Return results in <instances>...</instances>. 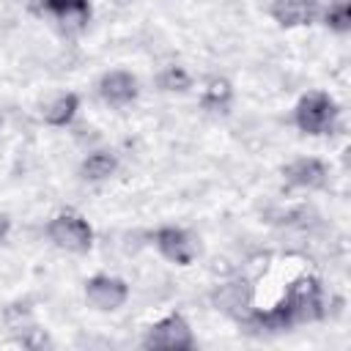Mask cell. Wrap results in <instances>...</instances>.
Wrapping results in <instances>:
<instances>
[{"instance_id":"cell-4","label":"cell","mask_w":351,"mask_h":351,"mask_svg":"<svg viewBox=\"0 0 351 351\" xmlns=\"http://www.w3.org/2000/svg\"><path fill=\"white\" fill-rule=\"evenodd\" d=\"M85 299L90 307H96L101 313H112L126 304L129 285H126V280L112 277V274H93L85 280Z\"/></svg>"},{"instance_id":"cell-11","label":"cell","mask_w":351,"mask_h":351,"mask_svg":"<svg viewBox=\"0 0 351 351\" xmlns=\"http://www.w3.org/2000/svg\"><path fill=\"white\" fill-rule=\"evenodd\" d=\"M230 99H233V85L225 77H211L200 93V104L211 112H228Z\"/></svg>"},{"instance_id":"cell-10","label":"cell","mask_w":351,"mask_h":351,"mask_svg":"<svg viewBox=\"0 0 351 351\" xmlns=\"http://www.w3.org/2000/svg\"><path fill=\"white\" fill-rule=\"evenodd\" d=\"M77 110H80V96L69 90V93H58V96L41 110V118H44V123H49V126H69V123L74 121Z\"/></svg>"},{"instance_id":"cell-16","label":"cell","mask_w":351,"mask_h":351,"mask_svg":"<svg viewBox=\"0 0 351 351\" xmlns=\"http://www.w3.org/2000/svg\"><path fill=\"white\" fill-rule=\"evenodd\" d=\"M0 126H3V118H0Z\"/></svg>"},{"instance_id":"cell-3","label":"cell","mask_w":351,"mask_h":351,"mask_svg":"<svg viewBox=\"0 0 351 351\" xmlns=\"http://www.w3.org/2000/svg\"><path fill=\"white\" fill-rule=\"evenodd\" d=\"M143 348H170V351H192L195 335L181 313H170L151 324L143 337Z\"/></svg>"},{"instance_id":"cell-14","label":"cell","mask_w":351,"mask_h":351,"mask_svg":"<svg viewBox=\"0 0 351 351\" xmlns=\"http://www.w3.org/2000/svg\"><path fill=\"white\" fill-rule=\"evenodd\" d=\"M156 85L162 90H167V93H184V90H189L192 77H189V71L184 66H165L159 71V77H156Z\"/></svg>"},{"instance_id":"cell-15","label":"cell","mask_w":351,"mask_h":351,"mask_svg":"<svg viewBox=\"0 0 351 351\" xmlns=\"http://www.w3.org/2000/svg\"><path fill=\"white\" fill-rule=\"evenodd\" d=\"M8 230H11V219L5 214H0V241L8 236Z\"/></svg>"},{"instance_id":"cell-7","label":"cell","mask_w":351,"mask_h":351,"mask_svg":"<svg viewBox=\"0 0 351 351\" xmlns=\"http://www.w3.org/2000/svg\"><path fill=\"white\" fill-rule=\"evenodd\" d=\"M321 0H274L269 14L280 27H304L318 16Z\"/></svg>"},{"instance_id":"cell-1","label":"cell","mask_w":351,"mask_h":351,"mask_svg":"<svg viewBox=\"0 0 351 351\" xmlns=\"http://www.w3.org/2000/svg\"><path fill=\"white\" fill-rule=\"evenodd\" d=\"M337 112L340 110H337V104H335V99L329 93L310 90V93H304L299 99V104L293 110V123H296L299 132L313 134V137L332 134V129L337 123Z\"/></svg>"},{"instance_id":"cell-13","label":"cell","mask_w":351,"mask_h":351,"mask_svg":"<svg viewBox=\"0 0 351 351\" xmlns=\"http://www.w3.org/2000/svg\"><path fill=\"white\" fill-rule=\"evenodd\" d=\"M321 22L335 30V33H348L351 30V3L348 0H332L324 14H321Z\"/></svg>"},{"instance_id":"cell-5","label":"cell","mask_w":351,"mask_h":351,"mask_svg":"<svg viewBox=\"0 0 351 351\" xmlns=\"http://www.w3.org/2000/svg\"><path fill=\"white\" fill-rule=\"evenodd\" d=\"M154 244L162 252V258H167L170 263L178 266H189L197 255V241L192 239V233H186L184 228L176 225H165L154 233Z\"/></svg>"},{"instance_id":"cell-6","label":"cell","mask_w":351,"mask_h":351,"mask_svg":"<svg viewBox=\"0 0 351 351\" xmlns=\"http://www.w3.org/2000/svg\"><path fill=\"white\" fill-rule=\"evenodd\" d=\"M99 96L110 107H126L137 99V77L123 69H112L99 80Z\"/></svg>"},{"instance_id":"cell-2","label":"cell","mask_w":351,"mask_h":351,"mask_svg":"<svg viewBox=\"0 0 351 351\" xmlns=\"http://www.w3.org/2000/svg\"><path fill=\"white\" fill-rule=\"evenodd\" d=\"M47 236L55 247L66 252H88L93 244V228L85 217L74 211H60L58 217H52L47 225Z\"/></svg>"},{"instance_id":"cell-12","label":"cell","mask_w":351,"mask_h":351,"mask_svg":"<svg viewBox=\"0 0 351 351\" xmlns=\"http://www.w3.org/2000/svg\"><path fill=\"white\" fill-rule=\"evenodd\" d=\"M115 170H118V156L110 154V151H93V154H88V156L82 159V165H80V173H82V178H88V181H104V178H110Z\"/></svg>"},{"instance_id":"cell-8","label":"cell","mask_w":351,"mask_h":351,"mask_svg":"<svg viewBox=\"0 0 351 351\" xmlns=\"http://www.w3.org/2000/svg\"><path fill=\"white\" fill-rule=\"evenodd\" d=\"M282 176L291 186H302V189H321L329 178V170L321 159L315 156H302L291 165L282 167Z\"/></svg>"},{"instance_id":"cell-9","label":"cell","mask_w":351,"mask_h":351,"mask_svg":"<svg viewBox=\"0 0 351 351\" xmlns=\"http://www.w3.org/2000/svg\"><path fill=\"white\" fill-rule=\"evenodd\" d=\"M41 5L49 16H55L63 25L85 27V22L90 19V3L88 0H41Z\"/></svg>"}]
</instances>
